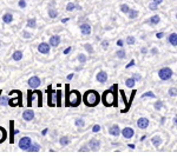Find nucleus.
Wrapping results in <instances>:
<instances>
[{
  "mask_svg": "<svg viewBox=\"0 0 177 159\" xmlns=\"http://www.w3.org/2000/svg\"><path fill=\"white\" fill-rule=\"evenodd\" d=\"M102 100H103V104L105 106H112V104L115 102V94H113V92L111 90H106L103 93Z\"/></svg>",
  "mask_w": 177,
  "mask_h": 159,
  "instance_id": "3",
  "label": "nucleus"
},
{
  "mask_svg": "<svg viewBox=\"0 0 177 159\" xmlns=\"http://www.w3.org/2000/svg\"><path fill=\"white\" fill-rule=\"evenodd\" d=\"M99 130H101V126L99 125H95L93 127H92V131L96 133V132H99Z\"/></svg>",
  "mask_w": 177,
  "mask_h": 159,
  "instance_id": "44",
  "label": "nucleus"
},
{
  "mask_svg": "<svg viewBox=\"0 0 177 159\" xmlns=\"http://www.w3.org/2000/svg\"><path fill=\"white\" fill-rule=\"evenodd\" d=\"M169 96L170 97H176L177 96V90H176L175 87H171L170 90H169Z\"/></svg>",
  "mask_w": 177,
  "mask_h": 159,
  "instance_id": "36",
  "label": "nucleus"
},
{
  "mask_svg": "<svg viewBox=\"0 0 177 159\" xmlns=\"http://www.w3.org/2000/svg\"><path fill=\"white\" fill-rule=\"evenodd\" d=\"M6 138H7V131L3 126H0V144L4 143L6 140Z\"/></svg>",
  "mask_w": 177,
  "mask_h": 159,
  "instance_id": "18",
  "label": "nucleus"
},
{
  "mask_svg": "<svg viewBox=\"0 0 177 159\" xmlns=\"http://www.w3.org/2000/svg\"><path fill=\"white\" fill-rule=\"evenodd\" d=\"M47 94H48V106H54V103L53 102H57V99H56L57 91L51 90V86H50V87L47 88Z\"/></svg>",
  "mask_w": 177,
  "mask_h": 159,
  "instance_id": "7",
  "label": "nucleus"
},
{
  "mask_svg": "<svg viewBox=\"0 0 177 159\" xmlns=\"http://www.w3.org/2000/svg\"><path fill=\"white\" fill-rule=\"evenodd\" d=\"M59 143H60L62 146H66V145L70 144V139H68L67 137H62L60 140H59Z\"/></svg>",
  "mask_w": 177,
  "mask_h": 159,
  "instance_id": "26",
  "label": "nucleus"
},
{
  "mask_svg": "<svg viewBox=\"0 0 177 159\" xmlns=\"http://www.w3.org/2000/svg\"><path fill=\"white\" fill-rule=\"evenodd\" d=\"M74 8H76V5H74L73 3H68V4H67V6H66V11L71 12V11H73Z\"/></svg>",
  "mask_w": 177,
  "mask_h": 159,
  "instance_id": "33",
  "label": "nucleus"
},
{
  "mask_svg": "<svg viewBox=\"0 0 177 159\" xmlns=\"http://www.w3.org/2000/svg\"><path fill=\"white\" fill-rule=\"evenodd\" d=\"M18 145H19V148L27 151L30 148V146L32 145V140H31V138H30V137H23L20 140H19Z\"/></svg>",
  "mask_w": 177,
  "mask_h": 159,
  "instance_id": "4",
  "label": "nucleus"
},
{
  "mask_svg": "<svg viewBox=\"0 0 177 159\" xmlns=\"http://www.w3.org/2000/svg\"><path fill=\"white\" fill-rule=\"evenodd\" d=\"M66 106H72V107H77L82 102V96L77 90L73 91H68L67 90V96H66Z\"/></svg>",
  "mask_w": 177,
  "mask_h": 159,
  "instance_id": "2",
  "label": "nucleus"
},
{
  "mask_svg": "<svg viewBox=\"0 0 177 159\" xmlns=\"http://www.w3.org/2000/svg\"><path fill=\"white\" fill-rule=\"evenodd\" d=\"M129 147H130V148H133V147H135V145H133V144H130V145H129Z\"/></svg>",
  "mask_w": 177,
  "mask_h": 159,
  "instance_id": "60",
  "label": "nucleus"
},
{
  "mask_svg": "<svg viewBox=\"0 0 177 159\" xmlns=\"http://www.w3.org/2000/svg\"><path fill=\"white\" fill-rule=\"evenodd\" d=\"M102 45H103V47H104V48H106V47H107V45H109V41H107V40H104V41L102 43Z\"/></svg>",
  "mask_w": 177,
  "mask_h": 159,
  "instance_id": "47",
  "label": "nucleus"
},
{
  "mask_svg": "<svg viewBox=\"0 0 177 159\" xmlns=\"http://www.w3.org/2000/svg\"><path fill=\"white\" fill-rule=\"evenodd\" d=\"M176 18H177V14H176Z\"/></svg>",
  "mask_w": 177,
  "mask_h": 159,
  "instance_id": "61",
  "label": "nucleus"
},
{
  "mask_svg": "<svg viewBox=\"0 0 177 159\" xmlns=\"http://www.w3.org/2000/svg\"><path fill=\"white\" fill-rule=\"evenodd\" d=\"M23 118H24V120H26V122H31L32 119L34 118V112L32 110H26L23 113Z\"/></svg>",
  "mask_w": 177,
  "mask_h": 159,
  "instance_id": "10",
  "label": "nucleus"
},
{
  "mask_svg": "<svg viewBox=\"0 0 177 159\" xmlns=\"http://www.w3.org/2000/svg\"><path fill=\"white\" fill-rule=\"evenodd\" d=\"M133 65H135V60H131L130 64H127V65H126V68H129V67H131V66H133Z\"/></svg>",
  "mask_w": 177,
  "mask_h": 159,
  "instance_id": "48",
  "label": "nucleus"
},
{
  "mask_svg": "<svg viewBox=\"0 0 177 159\" xmlns=\"http://www.w3.org/2000/svg\"><path fill=\"white\" fill-rule=\"evenodd\" d=\"M78 60H79L80 64H84L86 61V57L84 54H79V55H78Z\"/></svg>",
  "mask_w": 177,
  "mask_h": 159,
  "instance_id": "37",
  "label": "nucleus"
},
{
  "mask_svg": "<svg viewBox=\"0 0 177 159\" xmlns=\"http://www.w3.org/2000/svg\"><path fill=\"white\" fill-rule=\"evenodd\" d=\"M126 43H127V45H133L135 44V38L133 37H129L126 39Z\"/></svg>",
  "mask_w": 177,
  "mask_h": 159,
  "instance_id": "39",
  "label": "nucleus"
},
{
  "mask_svg": "<svg viewBox=\"0 0 177 159\" xmlns=\"http://www.w3.org/2000/svg\"><path fill=\"white\" fill-rule=\"evenodd\" d=\"M15 93H17V98H13V99H9V103L8 105L11 107H15V106H19L21 105V100H23V96H21V92L15 90Z\"/></svg>",
  "mask_w": 177,
  "mask_h": 159,
  "instance_id": "6",
  "label": "nucleus"
},
{
  "mask_svg": "<svg viewBox=\"0 0 177 159\" xmlns=\"http://www.w3.org/2000/svg\"><path fill=\"white\" fill-rule=\"evenodd\" d=\"M133 79H135V80H139V79H141V75L135 74V75H133Z\"/></svg>",
  "mask_w": 177,
  "mask_h": 159,
  "instance_id": "51",
  "label": "nucleus"
},
{
  "mask_svg": "<svg viewBox=\"0 0 177 159\" xmlns=\"http://www.w3.org/2000/svg\"><path fill=\"white\" fill-rule=\"evenodd\" d=\"M149 7H150V9L155 11V9H157V4H156V3H151V4L149 5Z\"/></svg>",
  "mask_w": 177,
  "mask_h": 159,
  "instance_id": "45",
  "label": "nucleus"
},
{
  "mask_svg": "<svg viewBox=\"0 0 177 159\" xmlns=\"http://www.w3.org/2000/svg\"><path fill=\"white\" fill-rule=\"evenodd\" d=\"M48 44H50L51 46H53V47H57L59 44H60V37H59V35H52L50 38V41H48Z\"/></svg>",
  "mask_w": 177,
  "mask_h": 159,
  "instance_id": "12",
  "label": "nucleus"
},
{
  "mask_svg": "<svg viewBox=\"0 0 177 159\" xmlns=\"http://www.w3.org/2000/svg\"><path fill=\"white\" fill-rule=\"evenodd\" d=\"M137 125H138L139 128H146L149 126V119L146 118H139L138 120H137Z\"/></svg>",
  "mask_w": 177,
  "mask_h": 159,
  "instance_id": "11",
  "label": "nucleus"
},
{
  "mask_svg": "<svg viewBox=\"0 0 177 159\" xmlns=\"http://www.w3.org/2000/svg\"><path fill=\"white\" fill-rule=\"evenodd\" d=\"M9 127H11V139H9V143L13 144L14 143V136H15V130L13 128V122L9 123Z\"/></svg>",
  "mask_w": 177,
  "mask_h": 159,
  "instance_id": "22",
  "label": "nucleus"
},
{
  "mask_svg": "<svg viewBox=\"0 0 177 159\" xmlns=\"http://www.w3.org/2000/svg\"><path fill=\"white\" fill-rule=\"evenodd\" d=\"M109 133H110L111 136L118 137V136H119V133H121L119 126H118V125H113V126H111V127H110V130H109Z\"/></svg>",
  "mask_w": 177,
  "mask_h": 159,
  "instance_id": "13",
  "label": "nucleus"
},
{
  "mask_svg": "<svg viewBox=\"0 0 177 159\" xmlns=\"http://www.w3.org/2000/svg\"><path fill=\"white\" fill-rule=\"evenodd\" d=\"M122 133H123L124 138H126V139H130V138L133 136V130H132V128H130V127H125L124 130L122 131Z\"/></svg>",
  "mask_w": 177,
  "mask_h": 159,
  "instance_id": "15",
  "label": "nucleus"
},
{
  "mask_svg": "<svg viewBox=\"0 0 177 159\" xmlns=\"http://www.w3.org/2000/svg\"><path fill=\"white\" fill-rule=\"evenodd\" d=\"M8 103H9L8 96H1V97H0V105H1V106H7Z\"/></svg>",
  "mask_w": 177,
  "mask_h": 159,
  "instance_id": "21",
  "label": "nucleus"
},
{
  "mask_svg": "<svg viewBox=\"0 0 177 159\" xmlns=\"http://www.w3.org/2000/svg\"><path fill=\"white\" fill-rule=\"evenodd\" d=\"M125 84H126V86H127V87H133V86H135V79H133V78L127 79Z\"/></svg>",
  "mask_w": 177,
  "mask_h": 159,
  "instance_id": "31",
  "label": "nucleus"
},
{
  "mask_svg": "<svg viewBox=\"0 0 177 159\" xmlns=\"http://www.w3.org/2000/svg\"><path fill=\"white\" fill-rule=\"evenodd\" d=\"M99 100H101V97H99V94H98V92H96L95 90H88L83 96V102L88 107L97 106L98 104H99Z\"/></svg>",
  "mask_w": 177,
  "mask_h": 159,
  "instance_id": "1",
  "label": "nucleus"
},
{
  "mask_svg": "<svg viewBox=\"0 0 177 159\" xmlns=\"http://www.w3.org/2000/svg\"><path fill=\"white\" fill-rule=\"evenodd\" d=\"M84 46H85V49H86L88 53H93V48H92V46L90 44H85Z\"/></svg>",
  "mask_w": 177,
  "mask_h": 159,
  "instance_id": "38",
  "label": "nucleus"
},
{
  "mask_svg": "<svg viewBox=\"0 0 177 159\" xmlns=\"http://www.w3.org/2000/svg\"><path fill=\"white\" fill-rule=\"evenodd\" d=\"M40 79H39L38 77H32V78H30L28 79V86L31 87V88H37V87H39L40 86Z\"/></svg>",
  "mask_w": 177,
  "mask_h": 159,
  "instance_id": "8",
  "label": "nucleus"
},
{
  "mask_svg": "<svg viewBox=\"0 0 177 159\" xmlns=\"http://www.w3.org/2000/svg\"><path fill=\"white\" fill-rule=\"evenodd\" d=\"M46 133H47V130H44V131H43V136H45Z\"/></svg>",
  "mask_w": 177,
  "mask_h": 159,
  "instance_id": "59",
  "label": "nucleus"
},
{
  "mask_svg": "<svg viewBox=\"0 0 177 159\" xmlns=\"http://www.w3.org/2000/svg\"><path fill=\"white\" fill-rule=\"evenodd\" d=\"M158 75H160V78L162 79V80H169V79L172 77V71L169 67H164V68L160 69Z\"/></svg>",
  "mask_w": 177,
  "mask_h": 159,
  "instance_id": "5",
  "label": "nucleus"
},
{
  "mask_svg": "<svg viewBox=\"0 0 177 159\" xmlns=\"http://www.w3.org/2000/svg\"><path fill=\"white\" fill-rule=\"evenodd\" d=\"M68 21V18H65V19H63V23H67Z\"/></svg>",
  "mask_w": 177,
  "mask_h": 159,
  "instance_id": "57",
  "label": "nucleus"
},
{
  "mask_svg": "<svg viewBox=\"0 0 177 159\" xmlns=\"http://www.w3.org/2000/svg\"><path fill=\"white\" fill-rule=\"evenodd\" d=\"M62 97H63L62 91H60V90H58V91H57V104H56L58 107H60V106H62Z\"/></svg>",
  "mask_w": 177,
  "mask_h": 159,
  "instance_id": "23",
  "label": "nucleus"
},
{
  "mask_svg": "<svg viewBox=\"0 0 177 159\" xmlns=\"http://www.w3.org/2000/svg\"><path fill=\"white\" fill-rule=\"evenodd\" d=\"M151 52H152V54H156L158 51H157V48H152V51H151Z\"/></svg>",
  "mask_w": 177,
  "mask_h": 159,
  "instance_id": "55",
  "label": "nucleus"
},
{
  "mask_svg": "<svg viewBox=\"0 0 177 159\" xmlns=\"http://www.w3.org/2000/svg\"><path fill=\"white\" fill-rule=\"evenodd\" d=\"M137 15H138V12H137L136 9H130L129 11V18L130 19H135Z\"/></svg>",
  "mask_w": 177,
  "mask_h": 159,
  "instance_id": "29",
  "label": "nucleus"
},
{
  "mask_svg": "<svg viewBox=\"0 0 177 159\" xmlns=\"http://www.w3.org/2000/svg\"><path fill=\"white\" fill-rule=\"evenodd\" d=\"M18 5H19V7H20V8H25L26 7V1H25V0H19Z\"/></svg>",
  "mask_w": 177,
  "mask_h": 159,
  "instance_id": "40",
  "label": "nucleus"
},
{
  "mask_svg": "<svg viewBox=\"0 0 177 159\" xmlns=\"http://www.w3.org/2000/svg\"><path fill=\"white\" fill-rule=\"evenodd\" d=\"M97 80L99 82V83H105L107 80V74L104 71H101L99 73L97 74Z\"/></svg>",
  "mask_w": 177,
  "mask_h": 159,
  "instance_id": "17",
  "label": "nucleus"
},
{
  "mask_svg": "<svg viewBox=\"0 0 177 159\" xmlns=\"http://www.w3.org/2000/svg\"><path fill=\"white\" fill-rule=\"evenodd\" d=\"M88 145H90V147L92 148V150L97 151L98 148L101 147V142L97 140V139H92V140H90V143H88Z\"/></svg>",
  "mask_w": 177,
  "mask_h": 159,
  "instance_id": "16",
  "label": "nucleus"
},
{
  "mask_svg": "<svg viewBox=\"0 0 177 159\" xmlns=\"http://www.w3.org/2000/svg\"><path fill=\"white\" fill-rule=\"evenodd\" d=\"M174 123H175V124H176V125H177V116H176V117H175V118H174Z\"/></svg>",
  "mask_w": 177,
  "mask_h": 159,
  "instance_id": "56",
  "label": "nucleus"
},
{
  "mask_svg": "<svg viewBox=\"0 0 177 159\" xmlns=\"http://www.w3.org/2000/svg\"><path fill=\"white\" fill-rule=\"evenodd\" d=\"M162 106H163V103H162V102H157V103L155 104V108H156V110H161Z\"/></svg>",
  "mask_w": 177,
  "mask_h": 159,
  "instance_id": "41",
  "label": "nucleus"
},
{
  "mask_svg": "<svg viewBox=\"0 0 177 159\" xmlns=\"http://www.w3.org/2000/svg\"><path fill=\"white\" fill-rule=\"evenodd\" d=\"M3 21H4L5 24H11V23L13 21V15H12L11 13H5V14L3 15Z\"/></svg>",
  "mask_w": 177,
  "mask_h": 159,
  "instance_id": "19",
  "label": "nucleus"
},
{
  "mask_svg": "<svg viewBox=\"0 0 177 159\" xmlns=\"http://www.w3.org/2000/svg\"><path fill=\"white\" fill-rule=\"evenodd\" d=\"M48 15H50V18L54 19V18H57V15H58V12L56 11V9L51 8V9H50V11H48Z\"/></svg>",
  "mask_w": 177,
  "mask_h": 159,
  "instance_id": "30",
  "label": "nucleus"
},
{
  "mask_svg": "<svg viewBox=\"0 0 177 159\" xmlns=\"http://www.w3.org/2000/svg\"><path fill=\"white\" fill-rule=\"evenodd\" d=\"M76 125L78 126V127H83L84 126V120L82 118H77L76 119Z\"/></svg>",
  "mask_w": 177,
  "mask_h": 159,
  "instance_id": "34",
  "label": "nucleus"
},
{
  "mask_svg": "<svg viewBox=\"0 0 177 159\" xmlns=\"http://www.w3.org/2000/svg\"><path fill=\"white\" fill-rule=\"evenodd\" d=\"M71 52V47H67L65 51H64V54H67V53H70Z\"/></svg>",
  "mask_w": 177,
  "mask_h": 159,
  "instance_id": "49",
  "label": "nucleus"
},
{
  "mask_svg": "<svg viewBox=\"0 0 177 159\" xmlns=\"http://www.w3.org/2000/svg\"><path fill=\"white\" fill-rule=\"evenodd\" d=\"M39 148H40V147H39L38 144H32L31 146H30V148H28L27 151H30V152H33V151H34V152H38Z\"/></svg>",
  "mask_w": 177,
  "mask_h": 159,
  "instance_id": "28",
  "label": "nucleus"
},
{
  "mask_svg": "<svg viewBox=\"0 0 177 159\" xmlns=\"http://www.w3.org/2000/svg\"><path fill=\"white\" fill-rule=\"evenodd\" d=\"M161 143H162V139H161L160 137H154V138H152V144H154L156 147H157V146H160Z\"/></svg>",
  "mask_w": 177,
  "mask_h": 159,
  "instance_id": "27",
  "label": "nucleus"
},
{
  "mask_svg": "<svg viewBox=\"0 0 177 159\" xmlns=\"http://www.w3.org/2000/svg\"><path fill=\"white\" fill-rule=\"evenodd\" d=\"M117 45L118 46H123V40H118L117 41Z\"/></svg>",
  "mask_w": 177,
  "mask_h": 159,
  "instance_id": "54",
  "label": "nucleus"
},
{
  "mask_svg": "<svg viewBox=\"0 0 177 159\" xmlns=\"http://www.w3.org/2000/svg\"><path fill=\"white\" fill-rule=\"evenodd\" d=\"M163 35H164V34H163L162 32H160V33H157V34H156V37H157V38H158V39H161V38H163Z\"/></svg>",
  "mask_w": 177,
  "mask_h": 159,
  "instance_id": "50",
  "label": "nucleus"
},
{
  "mask_svg": "<svg viewBox=\"0 0 177 159\" xmlns=\"http://www.w3.org/2000/svg\"><path fill=\"white\" fill-rule=\"evenodd\" d=\"M12 58H13L14 61H20L21 59H23V52L21 51H14Z\"/></svg>",
  "mask_w": 177,
  "mask_h": 159,
  "instance_id": "20",
  "label": "nucleus"
},
{
  "mask_svg": "<svg viewBox=\"0 0 177 159\" xmlns=\"http://www.w3.org/2000/svg\"><path fill=\"white\" fill-rule=\"evenodd\" d=\"M154 3H156L157 5H158V4H162L163 3V0H154Z\"/></svg>",
  "mask_w": 177,
  "mask_h": 159,
  "instance_id": "53",
  "label": "nucleus"
},
{
  "mask_svg": "<svg viewBox=\"0 0 177 159\" xmlns=\"http://www.w3.org/2000/svg\"><path fill=\"white\" fill-rule=\"evenodd\" d=\"M23 37L26 38V39H30V38H31V34H30L28 32H26V31H24L23 32Z\"/></svg>",
  "mask_w": 177,
  "mask_h": 159,
  "instance_id": "46",
  "label": "nucleus"
},
{
  "mask_svg": "<svg viewBox=\"0 0 177 159\" xmlns=\"http://www.w3.org/2000/svg\"><path fill=\"white\" fill-rule=\"evenodd\" d=\"M142 53H146V48H142Z\"/></svg>",
  "mask_w": 177,
  "mask_h": 159,
  "instance_id": "58",
  "label": "nucleus"
},
{
  "mask_svg": "<svg viewBox=\"0 0 177 159\" xmlns=\"http://www.w3.org/2000/svg\"><path fill=\"white\" fill-rule=\"evenodd\" d=\"M121 11H122V12H124V13H127V12L130 11V8H129V6H127V5L123 4V5L121 6Z\"/></svg>",
  "mask_w": 177,
  "mask_h": 159,
  "instance_id": "35",
  "label": "nucleus"
},
{
  "mask_svg": "<svg viewBox=\"0 0 177 159\" xmlns=\"http://www.w3.org/2000/svg\"><path fill=\"white\" fill-rule=\"evenodd\" d=\"M169 43H170L171 45H174V46L177 45V34H176V33L170 34V37H169Z\"/></svg>",
  "mask_w": 177,
  "mask_h": 159,
  "instance_id": "24",
  "label": "nucleus"
},
{
  "mask_svg": "<svg viewBox=\"0 0 177 159\" xmlns=\"http://www.w3.org/2000/svg\"><path fill=\"white\" fill-rule=\"evenodd\" d=\"M80 31H82V33L84 35L90 34L91 33V26L88 24H83V25H80Z\"/></svg>",
  "mask_w": 177,
  "mask_h": 159,
  "instance_id": "14",
  "label": "nucleus"
},
{
  "mask_svg": "<svg viewBox=\"0 0 177 159\" xmlns=\"http://www.w3.org/2000/svg\"><path fill=\"white\" fill-rule=\"evenodd\" d=\"M73 75H74L73 73H71V74H68V75H67V80H71V79L73 78Z\"/></svg>",
  "mask_w": 177,
  "mask_h": 159,
  "instance_id": "52",
  "label": "nucleus"
},
{
  "mask_svg": "<svg viewBox=\"0 0 177 159\" xmlns=\"http://www.w3.org/2000/svg\"><path fill=\"white\" fill-rule=\"evenodd\" d=\"M145 97H150V98H155V94H154V93H151V92H146V93H144V94L142 96V98H145Z\"/></svg>",
  "mask_w": 177,
  "mask_h": 159,
  "instance_id": "42",
  "label": "nucleus"
},
{
  "mask_svg": "<svg viewBox=\"0 0 177 159\" xmlns=\"http://www.w3.org/2000/svg\"><path fill=\"white\" fill-rule=\"evenodd\" d=\"M150 23L151 24H158L160 23V17L158 15H154V17H151V19H150Z\"/></svg>",
  "mask_w": 177,
  "mask_h": 159,
  "instance_id": "32",
  "label": "nucleus"
},
{
  "mask_svg": "<svg viewBox=\"0 0 177 159\" xmlns=\"http://www.w3.org/2000/svg\"><path fill=\"white\" fill-rule=\"evenodd\" d=\"M50 44H47V43H42V44H39L38 45V51L43 53V54H47L48 52H50Z\"/></svg>",
  "mask_w": 177,
  "mask_h": 159,
  "instance_id": "9",
  "label": "nucleus"
},
{
  "mask_svg": "<svg viewBox=\"0 0 177 159\" xmlns=\"http://www.w3.org/2000/svg\"><path fill=\"white\" fill-rule=\"evenodd\" d=\"M37 25V20L34 18H31V19H28L27 20V27H31V28H34Z\"/></svg>",
  "mask_w": 177,
  "mask_h": 159,
  "instance_id": "25",
  "label": "nucleus"
},
{
  "mask_svg": "<svg viewBox=\"0 0 177 159\" xmlns=\"http://www.w3.org/2000/svg\"><path fill=\"white\" fill-rule=\"evenodd\" d=\"M117 57H118V58H121V59H123V58L125 57V52H124V51H119V52H117Z\"/></svg>",
  "mask_w": 177,
  "mask_h": 159,
  "instance_id": "43",
  "label": "nucleus"
}]
</instances>
